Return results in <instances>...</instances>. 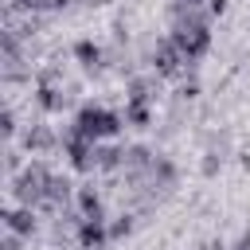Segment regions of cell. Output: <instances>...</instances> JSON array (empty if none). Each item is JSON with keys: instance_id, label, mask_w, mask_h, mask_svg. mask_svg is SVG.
Masks as SVG:
<instances>
[{"instance_id": "1", "label": "cell", "mask_w": 250, "mask_h": 250, "mask_svg": "<svg viewBox=\"0 0 250 250\" xmlns=\"http://www.w3.org/2000/svg\"><path fill=\"white\" fill-rule=\"evenodd\" d=\"M8 230H20V234L31 230V211H12L8 215Z\"/></svg>"}]
</instances>
